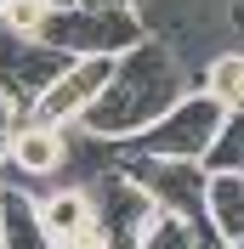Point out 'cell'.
Returning <instances> with one entry per match:
<instances>
[{"label": "cell", "instance_id": "cell-1", "mask_svg": "<svg viewBox=\"0 0 244 249\" xmlns=\"http://www.w3.org/2000/svg\"><path fill=\"white\" fill-rule=\"evenodd\" d=\"M187 96V68L182 57L159 40H142L125 57H114V79L102 85V96L85 113V130L102 142H131L142 136L153 119H165L176 102Z\"/></svg>", "mask_w": 244, "mask_h": 249}, {"label": "cell", "instance_id": "cell-2", "mask_svg": "<svg viewBox=\"0 0 244 249\" xmlns=\"http://www.w3.org/2000/svg\"><path fill=\"white\" fill-rule=\"evenodd\" d=\"M227 108H216L204 91H187L165 119H153L142 136H131V159H170V164H204L210 142L222 136Z\"/></svg>", "mask_w": 244, "mask_h": 249}, {"label": "cell", "instance_id": "cell-3", "mask_svg": "<svg viewBox=\"0 0 244 249\" xmlns=\"http://www.w3.org/2000/svg\"><path fill=\"white\" fill-rule=\"evenodd\" d=\"M40 46L62 51V57H125L131 46H142V17L131 12H51L46 34H40Z\"/></svg>", "mask_w": 244, "mask_h": 249}, {"label": "cell", "instance_id": "cell-4", "mask_svg": "<svg viewBox=\"0 0 244 249\" xmlns=\"http://www.w3.org/2000/svg\"><path fill=\"white\" fill-rule=\"evenodd\" d=\"M108 79H114V57H74V62H68V68H62V74L46 85V91L34 96L29 124L68 130L74 119H85V113H91V102L102 96Z\"/></svg>", "mask_w": 244, "mask_h": 249}, {"label": "cell", "instance_id": "cell-5", "mask_svg": "<svg viewBox=\"0 0 244 249\" xmlns=\"http://www.w3.org/2000/svg\"><path fill=\"white\" fill-rule=\"evenodd\" d=\"M204 227L222 244H244V170H204V193H199Z\"/></svg>", "mask_w": 244, "mask_h": 249}, {"label": "cell", "instance_id": "cell-6", "mask_svg": "<svg viewBox=\"0 0 244 249\" xmlns=\"http://www.w3.org/2000/svg\"><path fill=\"white\" fill-rule=\"evenodd\" d=\"M6 164L17 176H57L68 164V136L62 130H46V124H17L6 130Z\"/></svg>", "mask_w": 244, "mask_h": 249}, {"label": "cell", "instance_id": "cell-7", "mask_svg": "<svg viewBox=\"0 0 244 249\" xmlns=\"http://www.w3.org/2000/svg\"><path fill=\"white\" fill-rule=\"evenodd\" d=\"M0 249H51L46 227H40V204L29 187L0 181Z\"/></svg>", "mask_w": 244, "mask_h": 249}, {"label": "cell", "instance_id": "cell-8", "mask_svg": "<svg viewBox=\"0 0 244 249\" xmlns=\"http://www.w3.org/2000/svg\"><path fill=\"white\" fill-rule=\"evenodd\" d=\"M40 204V227H46V238H51V249L62 244V238H74L80 227H91L97 221V210H91V193L80 181H62V187H51L46 198H34Z\"/></svg>", "mask_w": 244, "mask_h": 249}, {"label": "cell", "instance_id": "cell-9", "mask_svg": "<svg viewBox=\"0 0 244 249\" xmlns=\"http://www.w3.org/2000/svg\"><path fill=\"white\" fill-rule=\"evenodd\" d=\"M204 96L227 113H244V51H222L204 68Z\"/></svg>", "mask_w": 244, "mask_h": 249}, {"label": "cell", "instance_id": "cell-10", "mask_svg": "<svg viewBox=\"0 0 244 249\" xmlns=\"http://www.w3.org/2000/svg\"><path fill=\"white\" fill-rule=\"evenodd\" d=\"M51 23V6L40 0H12V6H0V34H12V40H40Z\"/></svg>", "mask_w": 244, "mask_h": 249}, {"label": "cell", "instance_id": "cell-11", "mask_svg": "<svg viewBox=\"0 0 244 249\" xmlns=\"http://www.w3.org/2000/svg\"><path fill=\"white\" fill-rule=\"evenodd\" d=\"M199 170H244V113H227L222 136L210 142V153H204Z\"/></svg>", "mask_w": 244, "mask_h": 249}, {"label": "cell", "instance_id": "cell-12", "mask_svg": "<svg viewBox=\"0 0 244 249\" xmlns=\"http://www.w3.org/2000/svg\"><path fill=\"white\" fill-rule=\"evenodd\" d=\"M85 12H131V0H80Z\"/></svg>", "mask_w": 244, "mask_h": 249}, {"label": "cell", "instance_id": "cell-13", "mask_svg": "<svg viewBox=\"0 0 244 249\" xmlns=\"http://www.w3.org/2000/svg\"><path fill=\"white\" fill-rule=\"evenodd\" d=\"M40 6H51V12H74L80 0H40Z\"/></svg>", "mask_w": 244, "mask_h": 249}, {"label": "cell", "instance_id": "cell-14", "mask_svg": "<svg viewBox=\"0 0 244 249\" xmlns=\"http://www.w3.org/2000/svg\"><path fill=\"white\" fill-rule=\"evenodd\" d=\"M0 170H6V130H0Z\"/></svg>", "mask_w": 244, "mask_h": 249}, {"label": "cell", "instance_id": "cell-15", "mask_svg": "<svg viewBox=\"0 0 244 249\" xmlns=\"http://www.w3.org/2000/svg\"><path fill=\"white\" fill-rule=\"evenodd\" d=\"M0 6H12V0H0Z\"/></svg>", "mask_w": 244, "mask_h": 249}]
</instances>
